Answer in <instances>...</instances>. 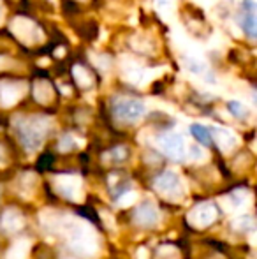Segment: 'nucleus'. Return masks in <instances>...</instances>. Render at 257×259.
I'll return each instance as SVG.
<instances>
[{"label": "nucleus", "instance_id": "11", "mask_svg": "<svg viewBox=\"0 0 257 259\" xmlns=\"http://www.w3.org/2000/svg\"><path fill=\"white\" fill-rule=\"evenodd\" d=\"M28 252H30V242L28 240H18L9 249L6 259H27Z\"/></svg>", "mask_w": 257, "mask_h": 259}, {"label": "nucleus", "instance_id": "15", "mask_svg": "<svg viewBox=\"0 0 257 259\" xmlns=\"http://www.w3.org/2000/svg\"><path fill=\"white\" fill-rule=\"evenodd\" d=\"M2 99L6 101L7 104H13L14 101L18 99V90L14 89V87H9V85L2 87Z\"/></svg>", "mask_w": 257, "mask_h": 259}, {"label": "nucleus", "instance_id": "8", "mask_svg": "<svg viewBox=\"0 0 257 259\" xmlns=\"http://www.w3.org/2000/svg\"><path fill=\"white\" fill-rule=\"evenodd\" d=\"M23 224H25L23 215H21L18 210H13V208L6 210L2 213V217H0V228H2L4 231H7V233L20 231V229L23 228Z\"/></svg>", "mask_w": 257, "mask_h": 259}, {"label": "nucleus", "instance_id": "12", "mask_svg": "<svg viewBox=\"0 0 257 259\" xmlns=\"http://www.w3.org/2000/svg\"><path fill=\"white\" fill-rule=\"evenodd\" d=\"M190 133L199 141V145H202V147H210L212 145V134H210L208 127L201 125V123H192L190 125Z\"/></svg>", "mask_w": 257, "mask_h": 259}, {"label": "nucleus", "instance_id": "4", "mask_svg": "<svg viewBox=\"0 0 257 259\" xmlns=\"http://www.w3.org/2000/svg\"><path fill=\"white\" fill-rule=\"evenodd\" d=\"M153 185L162 196H166V198L178 199L180 196H182V182H180L178 175L173 173V171H166L161 177H157Z\"/></svg>", "mask_w": 257, "mask_h": 259}, {"label": "nucleus", "instance_id": "19", "mask_svg": "<svg viewBox=\"0 0 257 259\" xmlns=\"http://www.w3.org/2000/svg\"><path fill=\"white\" fill-rule=\"evenodd\" d=\"M190 154H192L195 159H201V157H204V154L201 152V148H197V147H194V148H190Z\"/></svg>", "mask_w": 257, "mask_h": 259}, {"label": "nucleus", "instance_id": "13", "mask_svg": "<svg viewBox=\"0 0 257 259\" xmlns=\"http://www.w3.org/2000/svg\"><path fill=\"white\" fill-rule=\"evenodd\" d=\"M227 109H229L236 118H247V116L250 115L247 106L243 103H238V101H229V103H227Z\"/></svg>", "mask_w": 257, "mask_h": 259}, {"label": "nucleus", "instance_id": "18", "mask_svg": "<svg viewBox=\"0 0 257 259\" xmlns=\"http://www.w3.org/2000/svg\"><path fill=\"white\" fill-rule=\"evenodd\" d=\"M125 155H127V150L125 148H115L113 150V157L115 159H118V160H122V159H125Z\"/></svg>", "mask_w": 257, "mask_h": 259}, {"label": "nucleus", "instance_id": "7", "mask_svg": "<svg viewBox=\"0 0 257 259\" xmlns=\"http://www.w3.org/2000/svg\"><path fill=\"white\" fill-rule=\"evenodd\" d=\"M241 28L248 37H255V6L252 0H245L241 11Z\"/></svg>", "mask_w": 257, "mask_h": 259}, {"label": "nucleus", "instance_id": "1", "mask_svg": "<svg viewBox=\"0 0 257 259\" xmlns=\"http://www.w3.org/2000/svg\"><path fill=\"white\" fill-rule=\"evenodd\" d=\"M18 131H20V140L23 143V147L27 150H37L41 147L42 140H44L46 123L41 118H34L28 120V122H23Z\"/></svg>", "mask_w": 257, "mask_h": 259}, {"label": "nucleus", "instance_id": "5", "mask_svg": "<svg viewBox=\"0 0 257 259\" xmlns=\"http://www.w3.org/2000/svg\"><path fill=\"white\" fill-rule=\"evenodd\" d=\"M217 217V210L212 203H201V205L194 206L189 213V222L195 228H206L210 226Z\"/></svg>", "mask_w": 257, "mask_h": 259}, {"label": "nucleus", "instance_id": "10", "mask_svg": "<svg viewBox=\"0 0 257 259\" xmlns=\"http://www.w3.org/2000/svg\"><path fill=\"white\" fill-rule=\"evenodd\" d=\"M213 134H215V143L219 145V148H222L224 152L233 150L234 145H236V136H234L233 133H229L227 129L217 127V129H213Z\"/></svg>", "mask_w": 257, "mask_h": 259}, {"label": "nucleus", "instance_id": "14", "mask_svg": "<svg viewBox=\"0 0 257 259\" xmlns=\"http://www.w3.org/2000/svg\"><path fill=\"white\" fill-rule=\"evenodd\" d=\"M234 228L240 229V231H247V229L254 228V221H252L250 215H245V217H240L234 221Z\"/></svg>", "mask_w": 257, "mask_h": 259}, {"label": "nucleus", "instance_id": "3", "mask_svg": "<svg viewBox=\"0 0 257 259\" xmlns=\"http://www.w3.org/2000/svg\"><path fill=\"white\" fill-rule=\"evenodd\" d=\"M159 148L171 159H183L185 157V141L178 133H166L159 138Z\"/></svg>", "mask_w": 257, "mask_h": 259}, {"label": "nucleus", "instance_id": "9", "mask_svg": "<svg viewBox=\"0 0 257 259\" xmlns=\"http://www.w3.org/2000/svg\"><path fill=\"white\" fill-rule=\"evenodd\" d=\"M134 219H136L137 224L144 226V228H150V226H155L159 221V211L155 210V206L151 205H141L134 213Z\"/></svg>", "mask_w": 257, "mask_h": 259}, {"label": "nucleus", "instance_id": "2", "mask_svg": "<svg viewBox=\"0 0 257 259\" xmlns=\"http://www.w3.org/2000/svg\"><path fill=\"white\" fill-rule=\"evenodd\" d=\"M113 115L124 123H134L144 115V104L137 99H118L113 106Z\"/></svg>", "mask_w": 257, "mask_h": 259}, {"label": "nucleus", "instance_id": "6", "mask_svg": "<svg viewBox=\"0 0 257 259\" xmlns=\"http://www.w3.org/2000/svg\"><path fill=\"white\" fill-rule=\"evenodd\" d=\"M57 191L67 199H74V201H79L81 199V180L78 177H71V175H64V177H59L55 182Z\"/></svg>", "mask_w": 257, "mask_h": 259}, {"label": "nucleus", "instance_id": "17", "mask_svg": "<svg viewBox=\"0 0 257 259\" xmlns=\"http://www.w3.org/2000/svg\"><path fill=\"white\" fill-rule=\"evenodd\" d=\"M72 145H74V143H72V138L65 136V138H64V140H62V143H60V145H59V147H60V150L67 152V150H69V148H71V147H72Z\"/></svg>", "mask_w": 257, "mask_h": 259}, {"label": "nucleus", "instance_id": "16", "mask_svg": "<svg viewBox=\"0 0 257 259\" xmlns=\"http://www.w3.org/2000/svg\"><path fill=\"white\" fill-rule=\"evenodd\" d=\"M136 199H137L136 192L127 191V192H124V194L118 196L117 201H118V205H120V206H130V205H134V203H136Z\"/></svg>", "mask_w": 257, "mask_h": 259}]
</instances>
